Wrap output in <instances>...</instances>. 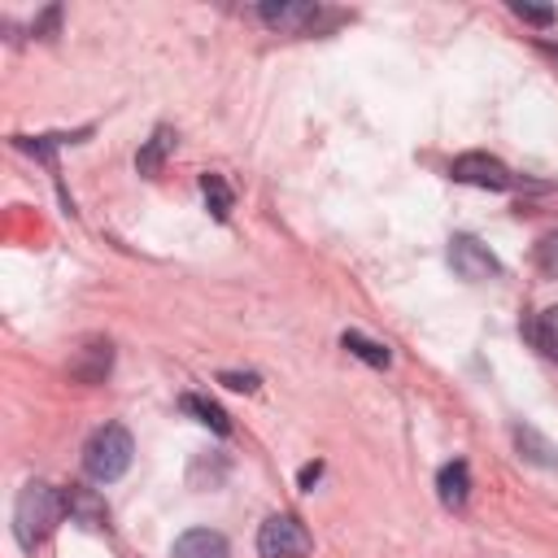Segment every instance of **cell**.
Wrapping results in <instances>:
<instances>
[{"mask_svg": "<svg viewBox=\"0 0 558 558\" xmlns=\"http://www.w3.org/2000/svg\"><path fill=\"white\" fill-rule=\"evenodd\" d=\"M61 519H65V488L31 480L17 493V506H13V536H17L22 549H35Z\"/></svg>", "mask_w": 558, "mask_h": 558, "instance_id": "obj_1", "label": "cell"}, {"mask_svg": "<svg viewBox=\"0 0 558 558\" xmlns=\"http://www.w3.org/2000/svg\"><path fill=\"white\" fill-rule=\"evenodd\" d=\"M131 458H135V440H131V432H126L122 423H105V427H96L92 440L83 445V471H87L96 484H113V480H122L126 466H131Z\"/></svg>", "mask_w": 558, "mask_h": 558, "instance_id": "obj_2", "label": "cell"}, {"mask_svg": "<svg viewBox=\"0 0 558 558\" xmlns=\"http://www.w3.org/2000/svg\"><path fill=\"white\" fill-rule=\"evenodd\" d=\"M314 536L296 514H270L257 527V554L262 558H310Z\"/></svg>", "mask_w": 558, "mask_h": 558, "instance_id": "obj_3", "label": "cell"}, {"mask_svg": "<svg viewBox=\"0 0 558 558\" xmlns=\"http://www.w3.org/2000/svg\"><path fill=\"white\" fill-rule=\"evenodd\" d=\"M449 174H453L458 183H471V187H484V192H506V187H514V174H510L497 157H488V153H462V157L449 166Z\"/></svg>", "mask_w": 558, "mask_h": 558, "instance_id": "obj_4", "label": "cell"}, {"mask_svg": "<svg viewBox=\"0 0 558 558\" xmlns=\"http://www.w3.org/2000/svg\"><path fill=\"white\" fill-rule=\"evenodd\" d=\"M449 262L462 279L480 283V279H497L501 275V262L488 253V244H480L475 235H453L449 240Z\"/></svg>", "mask_w": 558, "mask_h": 558, "instance_id": "obj_5", "label": "cell"}, {"mask_svg": "<svg viewBox=\"0 0 558 558\" xmlns=\"http://www.w3.org/2000/svg\"><path fill=\"white\" fill-rule=\"evenodd\" d=\"M109 366H113V344H109L105 336H87V340L74 349V357H70V379H78V384H100V379L109 375Z\"/></svg>", "mask_w": 558, "mask_h": 558, "instance_id": "obj_6", "label": "cell"}, {"mask_svg": "<svg viewBox=\"0 0 558 558\" xmlns=\"http://www.w3.org/2000/svg\"><path fill=\"white\" fill-rule=\"evenodd\" d=\"M65 514H70L74 523L92 527V532H105V527H109V510H105V501H100L92 488H78V484L65 488Z\"/></svg>", "mask_w": 558, "mask_h": 558, "instance_id": "obj_7", "label": "cell"}, {"mask_svg": "<svg viewBox=\"0 0 558 558\" xmlns=\"http://www.w3.org/2000/svg\"><path fill=\"white\" fill-rule=\"evenodd\" d=\"M174 558H231V545L214 527H187L174 541Z\"/></svg>", "mask_w": 558, "mask_h": 558, "instance_id": "obj_8", "label": "cell"}, {"mask_svg": "<svg viewBox=\"0 0 558 558\" xmlns=\"http://www.w3.org/2000/svg\"><path fill=\"white\" fill-rule=\"evenodd\" d=\"M257 13H262L266 26L292 31V35H301V31H310L318 22V4H262Z\"/></svg>", "mask_w": 558, "mask_h": 558, "instance_id": "obj_9", "label": "cell"}, {"mask_svg": "<svg viewBox=\"0 0 558 558\" xmlns=\"http://www.w3.org/2000/svg\"><path fill=\"white\" fill-rule=\"evenodd\" d=\"M436 493H440V501H445L449 510H462L466 497H471V466H466L462 458L445 462L440 475H436Z\"/></svg>", "mask_w": 558, "mask_h": 558, "instance_id": "obj_10", "label": "cell"}, {"mask_svg": "<svg viewBox=\"0 0 558 558\" xmlns=\"http://www.w3.org/2000/svg\"><path fill=\"white\" fill-rule=\"evenodd\" d=\"M174 148V131L170 126H157L148 140H144V148L135 153V166H140V174H157L161 166H166V153Z\"/></svg>", "mask_w": 558, "mask_h": 558, "instance_id": "obj_11", "label": "cell"}, {"mask_svg": "<svg viewBox=\"0 0 558 558\" xmlns=\"http://www.w3.org/2000/svg\"><path fill=\"white\" fill-rule=\"evenodd\" d=\"M527 340H532L549 362H558V305L541 310V314L527 323Z\"/></svg>", "mask_w": 558, "mask_h": 558, "instance_id": "obj_12", "label": "cell"}, {"mask_svg": "<svg viewBox=\"0 0 558 558\" xmlns=\"http://www.w3.org/2000/svg\"><path fill=\"white\" fill-rule=\"evenodd\" d=\"M183 410H187V414H196V423L214 427L218 436H227V432H231V418H227V410H222L218 401H209V397H196V392H187V397H183Z\"/></svg>", "mask_w": 558, "mask_h": 558, "instance_id": "obj_13", "label": "cell"}, {"mask_svg": "<svg viewBox=\"0 0 558 558\" xmlns=\"http://www.w3.org/2000/svg\"><path fill=\"white\" fill-rule=\"evenodd\" d=\"M340 344L353 353V357H362L366 366H388V344H379V340H371V336H362V331H344L340 336Z\"/></svg>", "mask_w": 558, "mask_h": 558, "instance_id": "obj_14", "label": "cell"}, {"mask_svg": "<svg viewBox=\"0 0 558 558\" xmlns=\"http://www.w3.org/2000/svg\"><path fill=\"white\" fill-rule=\"evenodd\" d=\"M201 192H205V205L214 209V218L222 222V218L231 214V201H235V196H231V187H227V179H222V174H214V170H205V174H201Z\"/></svg>", "mask_w": 558, "mask_h": 558, "instance_id": "obj_15", "label": "cell"}, {"mask_svg": "<svg viewBox=\"0 0 558 558\" xmlns=\"http://www.w3.org/2000/svg\"><path fill=\"white\" fill-rule=\"evenodd\" d=\"M514 440H519V449L532 458V462H545V466H558V449L541 436V432H532V427H519L514 432Z\"/></svg>", "mask_w": 558, "mask_h": 558, "instance_id": "obj_16", "label": "cell"}, {"mask_svg": "<svg viewBox=\"0 0 558 558\" xmlns=\"http://www.w3.org/2000/svg\"><path fill=\"white\" fill-rule=\"evenodd\" d=\"M536 262L545 266V275H554V279H558V231L541 240V248H536Z\"/></svg>", "mask_w": 558, "mask_h": 558, "instance_id": "obj_17", "label": "cell"}, {"mask_svg": "<svg viewBox=\"0 0 558 558\" xmlns=\"http://www.w3.org/2000/svg\"><path fill=\"white\" fill-rule=\"evenodd\" d=\"M510 13L523 17V22H536V26H549L554 22V9H536V4H510Z\"/></svg>", "mask_w": 558, "mask_h": 558, "instance_id": "obj_18", "label": "cell"}, {"mask_svg": "<svg viewBox=\"0 0 558 558\" xmlns=\"http://www.w3.org/2000/svg\"><path fill=\"white\" fill-rule=\"evenodd\" d=\"M218 384H227V388H235V392H253V388H257V375H253V371H244V375H240V371H222Z\"/></svg>", "mask_w": 558, "mask_h": 558, "instance_id": "obj_19", "label": "cell"}, {"mask_svg": "<svg viewBox=\"0 0 558 558\" xmlns=\"http://www.w3.org/2000/svg\"><path fill=\"white\" fill-rule=\"evenodd\" d=\"M318 475H323V462H305V466H301V488H314Z\"/></svg>", "mask_w": 558, "mask_h": 558, "instance_id": "obj_20", "label": "cell"}]
</instances>
